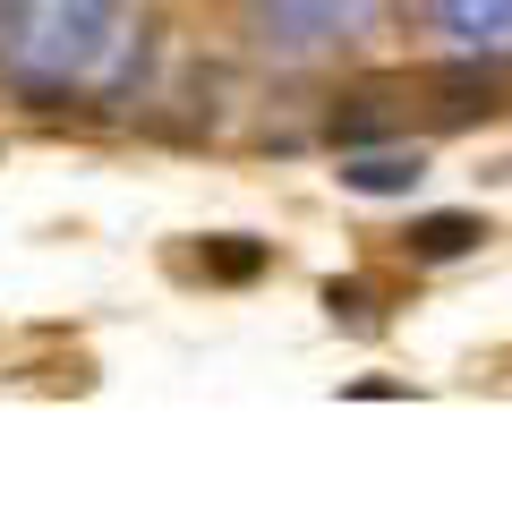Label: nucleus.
Wrapping results in <instances>:
<instances>
[{"label":"nucleus","instance_id":"nucleus-3","mask_svg":"<svg viewBox=\"0 0 512 512\" xmlns=\"http://www.w3.org/2000/svg\"><path fill=\"white\" fill-rule=\"evenodd\" d=\"M205 265H214L222 282H248V274H265V248H256V239H222V248H205Z\"/></svg>","mask_w":512,"mask_h":512},{"label":"nucleus","instance_id":"nucleus-1","mask_svg":"<svg viewBox=\"0 0 512 512\" xmlns=\"http://www.w3.org/2000/svg\"><path fill=\"white\" fill-rule=\"evenodd\" d=\"M478 214H427V222H410V256L419 265H453V256H470L478 248Z\"/></svg>","mask_w":512,"mask_h":512},{"label":"nucleus","instance_id":"nucleus-4","mask_svg":"<svg viewBox=\"0 0 512 512\" xmlns=\"http://www.w3.org/2000/svg\"><path fill=\"white\" fill-rule=\"evenodd\" d=\"M325 308H333V325H367V282H325Z\"/></svg>","mask_w":512,"mask_h":512},{"label":"nucleus","instance_id":"nucleus-2","mask_svg":"<svg viewBox=\"0 0 512 512\" xmlns=\"http://www.w3.org/2000/svg\"><path fill=\"white\" fill-rule=\"evenodd\" d=\"M342 180L359 188V197H402V188L419 180V154H359V163H350Z\"/></svg>","mask_w":512,"mask_h":512}]
</instances>
